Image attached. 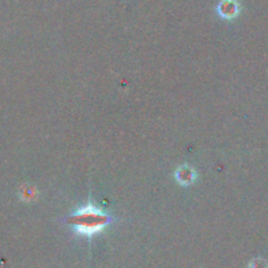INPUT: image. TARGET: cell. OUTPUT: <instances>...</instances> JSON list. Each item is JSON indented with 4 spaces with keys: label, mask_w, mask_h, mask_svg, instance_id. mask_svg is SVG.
I'll return each instance as SVG.
<instances>
[{
    "label": "cell",
    "mask_w": 268,
    "mask_h": 268,
    "mask_svg": "<svg viewBox=\"0 0 268 268\" xmlns=\"http://www.w3.org/2000/svg\"><path fill=\"white\" fill-rule=\"evenodd\" d=\"M217 10L224 19H233L238 13V4L236 0H221Z\"/></svg>",
    "instance_id": "obj_2"
},
{
    "label": "cell",
    "mask_w": 268,
    "mask_h": 268,
    "mask_svg": "<svg viewBox=\"0 0 268 268\" xmlns=\"http://www.w3.org/2000/svg\"><path fill=\"white\" fill-rule=\"evenodd\" d=\"M112 221V218L96 206H85L66 218V222L81 236L92 237L100 233Z\"/></svg>",
    "instance_id": "obj_1"
},
{
    "label": "cell",
    "mask_w": 268,
    "mask_h": 268,
    "mask_svg": "<svg viewBox=\"0 0 268 268\" xmlns=\"http://www.w3.org/2000/svg\"><path fill=\"white\" fill-rule=\"evenodd\" d=\"M177 179L178 182L182 184H190L193 183L194 179H195V173H194L193 169H190L188 166H183V168L178 169Z\"/></svg>",
    "instance_id": "obj_3"
}]
</instances>
